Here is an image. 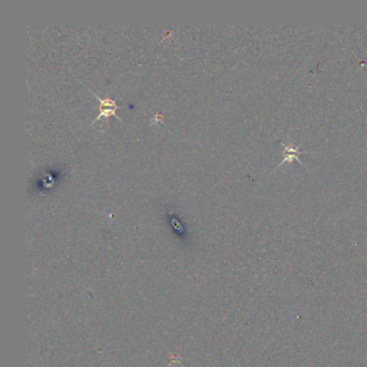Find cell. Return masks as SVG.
Segmentation results:
<instances>
[{
    "instance_id": "obj_1",
    "label": "cell",
    "mask_w": 367,
    "mask_h": 367,
    "mask_svg": "<svg viewBox=\"0 0 367 367\" xmlns=\"http://www.w3.org/2000/svg\"><path fill=\"white\" fill-rule=\"evenodd\" d=\"M90 91L93 93V95H94L96 98L99 99V102H100V105H99V115H98L97 118H95L94 121L92 122V125L95 124L100 118H109L110 116H115V117L118 118V120H120V121L123 122L122 120H121V118H120L117 115V112H116L117 109L119 108V106L116 103V99H112L110 97L102 98V97H99L94 91H92V90H90Z\"/></svg>"
},
{
    "instance_id": "obj_2",
    "label": "cell",
    "mask_w": 367,
    "mask_h": 367,
    "mask_svg": "<svg viewBox=\"0 0 367 367\" xmlns=\"http://www.w3.org/2000/svg\"><path fill=\"white\" fill-rule=\"evenodd\" d=\"M302 153H306V152H299L298 148H294V146H292L291 144L284 145V159L282 161V164L285 162H292L293 158L297 159V161L300 163V161L298 159V155L302 154Z\"/></svg>"
}]
</instances>
